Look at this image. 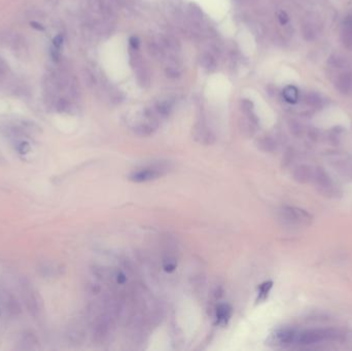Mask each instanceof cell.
<instances>
[{
	"mask_svg": "<svg viewBox=\"0 0 352 351\" xmlns=\"http://www.w3.org/2000/svg\"><path fill=\"white\" fill-rule=\"evenodd\" d=\"M339 337V332L333 329H314L303 332L296 331L294 344L309 345L328 340H336Z\"/></svg>",
	"mask_w": 352,
	"mask_h": 351,
	"instance_id": "1",
	"label": "cell"
},
{
	"mask_svg": "<svg viewBox=\"0 0 352 351\" xmlns=\"http://www.w3.org/2000/svg\"><path fill=\"white\" fill-rule=\"evenodd\" d=\"M165 168L162 166H150L137 171L130 175V180L133 182H147L156 180L165 174Z\"/></svg>",
	"mask_w": 352,
	"mask_h": 351,
	"instance_id": "2",
	"label": "cell"
},
{
	"mask_svg": "<svg viewBox=\"0 0 352 351\" xmlns=\"http://www.w3.org/2000/svg\"><path fill=\"white\" fill-rule=\"evenodd\" d=\"M282 214L286 221L293 224H306L311 222L312 219L307 211L296 207H284Z\"/></svg>",
	"mask_w": 352,
	"mask_h": 351,
	"instance_id": "3",
	"label": "cell"
},
{
	"mask_svg": "<svg viewBox=\"0 0 352 351\" xmlns=\"http://www.w3.org/2000/svg\"><path fill=\"white\" fill-rule=\"evenodd\" d=\"M296 331L291 329H282L275 333V340L280 345H291L295 342Z\"/></svg>",
	"mask_w": 352,
	"mask_h": 351,
	"instance_id": "4",
	"label": "cell"
},
{
	"mask_svg": "<svg viewBox=\"0 0 352 351\" xmlns=\"http://www.w3.org/2000/svg\"><path fill=\"white\" fill-rule=\"evenodd\" d=\"M232 307L229 304H220L216 308V319L220 325H227L232 316Z\"/></svg>",
	"mask_w": 352,
	"mask_h": 351,
	"instance_id": "5",
	"label": "cell"
},
{
	"mask_svg": "<svg viewBox=\"0 0 352 351\" xmlns=\"http://www.w3.org/2000/svg\"><path fill=\"white\" fill-rule=\"evenodd\" d=\"M200 62H201V65H202L203 68L206 69L207 71H214L218 67V63L214 57L210 54H204L201 56Z\"/></svg>",
	"mask_w": 352,
	"mask_h": 351,
	"instance_id": "6",
	"label": "cell"
},
{
	"mask_svg": "<svg viewBox=\"0 0 352 351\" xmlns=\"http://www.w3.org/2000/svg\"><path fill=\"white\" fill-rule=\"evenodd\" d=\"M63 36L62 35H58L54 38L53 40V47H52V58L55 62L59 61L60 56H61V48L63 45Z\"/></svg>",
	"mask_w": 352,
	"mask_h": 351,
	"instance_id": "7",
	"label": "cell"
},
{
	"mask_svg": "<svg viewBox=\"0 0 352 351\" xmlns=\"http://www.w3.org/2000/svg\"><path fill=\"white\" fill-rule=\"evenodd\" d=\"M272 286H273L272 281H266L260 285L258 302H264V301L268 298V294H269Z\"/></svg>",
	"mask_w": 352,
	"mask_h": 351,
	"instance_id": "8",
	"label": "cell"
},
{
	"mask_svg": "<svg viewBox=\"0 0 352 351\" xmlns=\"http://www.w3.org/2000/svg\"><path fill=\"white\" fill-rule=\"evenodd\" d=\"M295 178L302 182H306L310 176H311V173H310V170L306 167V166H302L300 167L297 170H296V173L294 174Z\"/></svg>",
	"mask_w": 352,
	"mask_h": 351,
	"instance_id": "9",
	"label": "cell"
},
{
	"mask_svg": "<svg viewBox=\"0 0 352 351\" xmlns=\"http://www.w3.org/2000/svg\"><path fill=\"white\" fill-rule=\"evenodd\" d=\"M172 107H173L172 102L169 101V100H165V101H162V102L158 103L157 111L162 116H168L170 114Z\"/></svg>",
	"mask_w": 352,
	"mask_h": 351,
	"instance_id": "10",
	"label": "cell"
},
{
	"mask_svg": "<svg viewBox=\"0 0 352 351\" xmlns=\"http://www.w3.org/2000/svg\"><path fill=\"white\" fill-rule=\"evenodd\" d=\"M164 43L171 49H174V51H177L179 49V43L177 41L176 38L172 37V36H165L164 37Z\"/></svg>",
	"mask_w": 352,
	"mask_h": 351,
	"instance_id": "11",
	"label": "cell"
},
{
	"mask_svg": "<svg viewBox=\"0 0 352 351\" xmlns=\"http://www.w3.org/2000/svg\"><path fill=\"white\" fill-rule=\"evenodd\" d=\"M241 109L243 110V112L245 113H250L251 110L254 109V103L250 101L249 99H242L241 102H240Z\"/></svg>",
	"mask_w": 352,
	"mask_h": 351,
	"instance_id": "12",
	"label": "cell"
},
{
	"mask_svg": "<svg viewBox=\"0 0 352 351\" xmlns=\"http://www.w3.org/2000/svg\"><path fill=\"white\" fill-rule=\"evenodd\" d=\"M166 74L170 78H176L180 75V71L176 66H168L166 68Z\"/></svg>",
	"mask_w": 352,
	"mask_h": 351,
	"instance_id": "13",
	"label": "cell"
},
{
	"mask_svg": "<svg viewBox=\"0 0 352 351\" xmlns=\"http://www.w3.org/2000/svg\"><path fill=\"white\" fill-rule=\"evenodd\" d=\"M284 97H285V99L287 100V101L293 102L294 100H295V98H296L294 89H292V88H287V89L285 90V92H284Z\"/></svg>",
	"mask_w": 352,
	"mask_h": 351,
	"instance_id": "14",
	"label": "cell"
},
{
	"mask_svg": "<svg viewBox=\"0 0 352 351\" xmlns=\"http://www.w3.org/2000/svg\"><path fill=\"white\" fill-rule=\"evenodd\" d=\"M175 269H176V262L174 260L165 261V263H164V270L166 272H172Z\"/></svg>",
	"mask_w": 352,
	"mask_h": 351,
	"instance_id": "15",
	"label": "cell"
},
{
	"mask_svg": "<svg viewBox=\"0 0 352 351\" xmlns=\"http://www.w3.org/2000/svg\"><path fill=\"white\" fill-rule=\"evenodd\" d=\"M189 12H191V14H192L195 18L200 19L201 17H202V12H201L200 8H198V7L195 6V5H191V6H189Z\"/></svg>",
	"mask_w": 352,
	"mask_h": 351,
	"instance_id": "16",
	"label": "cell"
},
{
	"mask_svg": "<svg viewBox=\"0 0 352 351\" xmlns=\"http://www.w3.org/2000/svg\"><path fill=\"white\" fill-rule=\"evenodd\" d=\"M129 42H130L131 48H133V49H138V48H139V45H140V40H139V38H138V37H136V36H132V37H130Z\"/></svg>",
	"mask_w": 352,
	"mask_h": 351,
	"instance_id": "17",
	"label": "cell"
},
{
	"mask_svg": "<svg viewBox=\"0 0 352 351\" xmlns=\"http://www.w3.org/2000/svg\"><path fill=\"white\" fill-rule=\"evenodd\" d=\"M118 282H120V283H124L125 281H126V277H125V275L124 274H120V275H118Z\"/></svg>",
	"mask_w": 352,
	"mask_h": 351,
	"instance_id": "18",
	"label": "cell"
},
{
	"mask_svg": "<svg viewBox=\"0 0 352 351\" xmlns=\"http://www.w3.org/2000/svg\"><path fill=\"white\" fill-rule=\"evenodd\" d=\"M279 20L281 21V23H285V21H286V16H285V14L281 13V14L279 15Z\"/></svg>",
	"mask_w": 352,
	"mask_h": 351,
	"instance_id": "19",
	"label": "cell"
}]
</instances>
